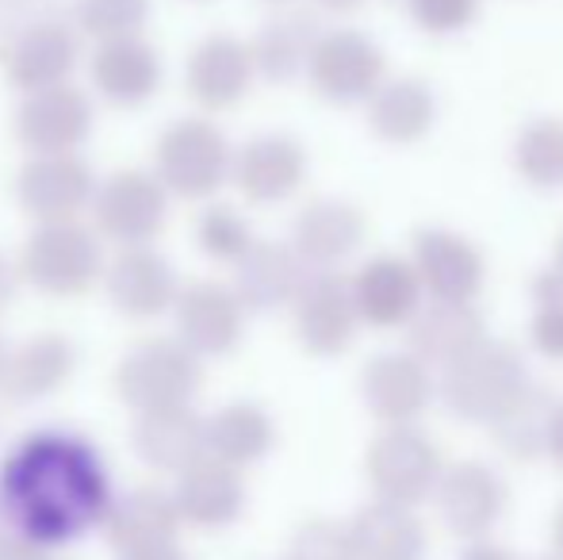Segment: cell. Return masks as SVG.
<instances>
[{"instance_id":"6da1fadb","label":"cell","mask_w":563,"mask_h":560,"mask_svg":"<svg viewBox=\"0 0 563 560\" xmlns=\"http://www.w3.org/2000/svg\"><path fill=\"white\" fill-rule=\"evenodd\" d=\"M0 503L15 534L54 549L104 523L112 484L89 438L35 430L15 441L0 464Z\"/></svg>"},{"instance_id":"7a4b0ae2","label":"cell","mask_w":563,"mask_h":560,"mask_svg":"<svg viewBox=\"0 0 563 560\" xmlns=\"http://www.w3.org/2000/svg\"><path fill=\"white\" fill-rule=\"evenodd\" d=\"M529 369L518 345L479 342L467 358L445 369L441 399L456 419L490 426L529 392Z\"/></svg>"},{"instance_id":"3957f363","label":"cell","mask_w":563,"mask_h":560,"mask_svg":"<svg viewBox=\"0 0 563 560\" xmlns=\"http://www.w3.org/2000/svg\"><path fill=\"white\" fill-rule=\"evenodd\" d=\"M104 246L85 223H38L20 254V281L54 299H77L104 281Z\"/></svg>"},{"instance_id":"277c9868","label":"cell","mask_w":563,"mask_h":560,"mask_svg":"<svg viewBox=\"0 0 563 560\" xmlns=\"http://www.w3.org/2000/svg\"><path fill=\"white\" fill-rule=\"evenodd\" d=\"M203 384V365L177 338H146L115 365V396L134 415L188 407Z\"/></svg>"},{"instance_id":"5b68a950","label":"cell","mask_w":563,"mask_h":560,"mask_svg":"<svg viewBox=\"0 0 563 560\" xmlns=\"http://www.w3.org/2000/svg\"><path fill=\"white\" fill-rule=\"evenodd\" d=\"M234 150L211 120H177L162 131L154 150V177L165 193L208 200L230 180Z\"/></svg>"},{"instance_id":"8992f818","label":"cell","mask_w":563,"mask_h":560,"mask_svg":"<svg viewBox=\"0 0 563 560\" xmlns=\"http://www.w3.org/2000/svg\"><path fill=\"white\" fill-rule=\"evenodd\" d=\"M441 469L445 464H441L438 446L418 426H384V433L372 438L368 457H364V472H368L376 499L410 510L433 495Z\"/></svg>"},{"instance_id":"52a82bcc","label":"cell","mask_w":563,"mask_h":560,"mask_svg":"<svg viewBox=\"0 0 563 560\" xmlns=\"http://www.w3.org/2000/svg\"><path fill=\"white\" fill-rule=\"evenodd\" d=\"M92 219L97 234L108 242H119L123 250L150 246L165 231L169 219V193L162 180L146 169H119L104 185H97L92 196Z\"/></svg>"},{"instance_id":"ba28073f","label":"cell","mask_w":563,"mask_h":560,"mask_svg":"<svg viewBox=\"0 0 563 560\" xmlns=\"http://www.w3.org/2000/svg\"><path fill=\"white\" fill-rule=\"evenodd\" d=\"M77 58H81L77 31L69 23H62L58 15L27 23V28L12 31L0 43V69H4L8 85L20 89L23 97L66 85L69 74L77 69Z\"/></svg>"},{"instance_id":"9c48e42d","label":"cell","mask_w":563,"mask_h":560,"mask_svg":"<svg viewBox=\"0 0 563 560\" xmlns=\"http://www.w3.org/2000/svg\"><path fill=\"white\" fill-rule=\"evenodd\" d=\"M97 196V177L81 154H35L15 173V200L35 223H74Z\"/></svg>"},{"instance_id":"30bf717a","label":"cell","mask_w":563,"mask_h":560,"mask_svg":"<svg viewBox=\"0 0 563 560\" xmlns=\"http://www.w3.org/2000/svg\"><path fill=\"white\" fill-rule=\"evenodd\" d=\"M311 85L330 105H356L368 100L384 85V51L361 31H327L319 35L307 62Z\"/></svg>"},{"instance_id":"8fae6325","label":"cell","mask_w":563,"mask_h":560,"mask_svg":"<svg viewBox=\"0 0 563 560\" xmlns=\"http://www.w3.org/2000/svg\"><path fill=\"white\" fill-rule=\"evenodd\" d=\"M433 503H438V515L452 538L479 541L503 518L506 484L490 464L456 461L449 469H441V480L433 487Z\"/></svg>"},{"instance_id":"7c38bea8","label":"cell","mask_w":563,"mask_h":560,"mask_svg":"<svg viewBox=\"0 0 563 560\" xmlns=\"http://www.w3.org/2000/svg\"><path fill=\"white\" fill-rule=\"evenodd\" d=\"M15 139L35 154H77L92 131V100L77 85H54V89L27 92L15 108Z\"/></svg>"},{"instance_id":"4fadbf2b","label":"cell","mask_w":563,"mask_h":560,"mask_svg":"<svg viewBox=\"0 0 563 560\" xmlns=\"http://www.w3.org/2000/svg\"><path fill=\"white\" fill-rule=\"evenodd\" d=\"M291 307H296V338L307 353L338 358L353 345L361 319H356L353 292H349V281L341 273H307Z\"/></svg>"},{"instance_id":"5bb4252c","label":"cell","mask_w":563,"mask_h":560,"mask_svg":"<svg viewBox=\"0 0 563 560\" xmlns=\"http://www.w3.org/2000/svg\"><path fill=\"white\" fill-rule=\"evenodd\" d=\"M177 342L188 345L196 358H223L242 342L245 307L238 304L234 288L219 281H196L177 292Z\"/></svg>"},{"instance_id":"9a60e30c","label":"cell","mask_w":563,"mask_h":560,"mask_svg":"<svg viewBox=\"0 0 563 560\" xmlns=\"http://www.w3.org/2000/svg\"><path fill=\"white\" fill-rule=\"evenodd\" d=\"M253 77H257V69H253L250 43L234 35H208L203 43H196L185 66L188 97L203 112H227V108L242 105Z\"/></svg>"},{"instance_id":"2e32d148","label":"cell","mask_w":563,"mask_h":560,"mask_svg":"<svg viewBox=\"0 0 563 560\" xmlns=\"http://www.w3.org/2000/svg\"><path fill=\"white\" fill-rule=\"evenodd\" d=\"M104 288L119 315L126 319H157L177 304V273L157 250L131 246L119 250L112 262L104 265Z\"/></svg>"},{"instance_id":"e0dca14e","label":"cell","mask_w":563,"mask_h":560,"mask_svg":"<svg viewBox=\"0 0 563 560\" xmlns=\"http://www.w3.org/2000/svg\"><path fill=\"white\" fill-rule=\"evenodd\" d=\"M361 396L384 426H415L433 399L430 369L415 353H379L364 365Z\"/></svg>"},{"instance_id":"ac0fdd59","label":"cell","mask_w":563,"mask_h":560,"mask_svg":"<svg viewBox=\"0 0 563 560\" xmlns=\"http://www.w3.org/2000/svg\"><path fill=\"white\" fill-rule=\"evenodd\" d=\"M415 273L433 299L472 304L483 288V254L456 231L426 227L415 234Z\"/></svg>"},{"instance_id":"d6986e66","label":"cell","mask_w":563,"mask_h":560,"mask_svg":"<svg viewBox=\"0 0 563 560\" xmlns=\"http://www.w3.org/2000/svg\"><path fill=\"white\" fill-rule=\"evenodd\" d=\"M307 154L291 135L250 139L230 162V180L250 204H280L303 185Z\"/></svg>"},{"instance_id":"ffe728a7","label":"cell","mask_w":563,"mask_h":560,"mask_svg":"<svg viewBox=\"0 0 563 560\" xmlns=\"http://www.w3.org/2000/svg\"><path fill=\"white\" fill-rule=\"evenodd\" d=\"M173 507L180 515V526H196V530H223L238 523L245 510V484L242 472L216 457H200L185 472H177V487H173Z\"/></svg>"},{"instance_id":"44dd1931","label":"cell","mask_w":563,"mask_h":560,"mask_svg":"<svg viewBox=\"0 0 563 560\" xmlns=\"http://www.w3.org/2000/svg\"><path fill=\"white\" fill-rule=\"evenodd\" d=\"M77 369V345L58 330H43L20 342L12 353H4L0 369V392L12 404H35V399L54 396L66 388Z\"/></svg>"},{"instance_id":"7402d4cb","label":"cell","mask_w":563,"mask_h":560,"mask_svg":"<svg viewBox=\"0 0 563 560\" xmlns=\"http://www.w3.org/2000/svg\"><path fill=\"white\" fill-rule=\"evenodd\" d=\"M368 234L361 208L349 200H311L291 223V250L307 270H334Z\"/></svg>"},{"instance_id":"603a6c76","label":"cell","mask_w":563,"mask_h":560,"mask_svg":"<svg viewBox=\"0 0 563 560\" xmlns=\"http://www.w3.org/2000/svg\"><path fill=\"white\" fill-rule=\"evenodd\" d=\"M349 292H353L356 319L372 327H402L422 307V284H418L415 265L395 254L364 262L349 281Z\"/></svg>"},{"instance_id":"cb8c5ba5","label":"cell","mask_w":563,"mask_h":560,"mask_svg":"<svg viewBox=\"0 0 563 560\" xmlns=\"http://www.w3.org/2000/svg\"><path fill=\"white\" fill-rule=\"evenodd\" d=\"M104 538L119 549V557L126 553H146V549H169L177 546L180 515L173 507L169 492L157 487H134L126 495H112L104 510Z\"/></svg>"},{"instance_id":"d4e9b609","label":"cell","mask_w":563,"mask_h":560,"mask_svg":"<svg viewBox=\"0 0 563 560\" xmlns=\"http://www.w3.org/2000/svg\"><path fill=\"white\" fill-rule=\"evenodd\" d=\"M410 353L430 365H456L460 358L475 350L479 342H487V322L472 304H449V299H430L410 315Z\"/></svg>"},{"instance_id":"484cf974","label":"cell","mask_w":563,"mask_h":560,"mask_svg":"<svg viewBox=\"0 0 563 560\" xmlns=\"http://www.w3.org/2000/svg\"><path fill=\"white\" fill-rule=\"evenodd\" d=\"M92 85L115 108H139L162 89V54L142 35L100 43L92 54Z\"/></svg>"},{"instance_id":"4316f807","label":"cell","mask_w":563,"mask_h":560,"mask_svg":"<svg viewBox=\"0 0 563 560\" xmlns=\"http://www.w3.org/2000/svg\"><path fill=\"white\" fill-rule=\"evenodd\" d=\"M307 281V265L284 242H253L242 262H234V296L245 311H276L291 304Z\"/></svg>"},{"instance_id":"83f0119b","label":"cell","mask_w":563,"mask_h":560,"mask_svg":"<svg viewBox=\"0 0 563 560\" xmlns=\"http://www.w3.org/2000/svg\"><path fill=\"white\" fill-rule=\"evenodd\" d=\"M345 526L356 560H426V549H430L422 518L399 503L376 499L356 510Z\"/></svg>"},{"instance_id":"f1b7e54d","label":"cell","mask_w":563,"mask_h":560,"mask_svg":"<svg viewBox=\"0 0 563 560\" xmlns=\"http://www.w3.org/2000/svg\"><path fill=\"white\" fill-rule=\"evenodd\" d=\"M134 453L157 472H185L203 457V419L192 411V404L139 415Z\"/></svg>"},{"instance_id":"f546056e","label":"cell","mask_w":563,"mask_h":560,"mask_svg":"<svg viewBox=\"0 0 563 560\" xmlns=\"http://www.w3.org/2000/svg\"><path fill=\"white\" fill-rule=\"evenodd\" d=\"M276 426L265 407L238 399V404L219 407L211 419H203V457L230 464V469H250L273 449Z\"/></svg>"},{"instance_id":"4dcf8cb0","label":"cell","mask_w":563,"mask_h":560,"mask_svg":"<svg viewBox=\"0 0 563 560\" xmlns=\"http://www.w3.org/2000/svg\"><path fill=\"white\" fill-rule=\"evenodd\" d=\"M433 120H438V100H433L430 85L418 77H395L368 97L372 131L391 146H410V142L426 139Z\"/></svg>"},{"instance_id":"1f68e13d","label":"cell","mask_w":563,"mask_h":560,"mask_svg":"<svg viewBox=\"0 0 563 560\" xmlns=\"http://www.w3.org/2000/svg\"><path fill=\"white\" fill-rule=\"evenodd\" d=\"M319 20L311 12H280L257 31V39L250 43L253 69L265 81H296L311 62V51L319 43Z\"/></svg>"},{"instance_id":"d6a6232c","label":"cell","mask_w":563,"mask_h":560,"mask_svg":"<svg viewBox=\"0 0 563 560\" xmlns=\"http://www.w3.org/2000/svg\"><path fill=\"white\" fill-rule=\"evenodd\" d=\"M560 404L549 388H537L529 384V392L503 415V419L490 422L495 441L503 453H510L514 461H533V457L549 453V433L552 419H556Z\"/></svg>"},{"instance_id":"836d02e7","label":"cell","mask_w":563,"mask_h":560,"mask_svg":"<svg viewBox=\"0 0 563 560\" xmlns=\"http://www.w3.org/2000/svg\"><path fill=\"white\" fill-rule=\"evenodd\" d=\"M514 165L533 188H563V120L544 116L521 128L514 142Z\"/></svg>"},{"instance_id":"e575fe53","label":"cell","mask_w":563,"mask_h":560,"mask_svg":"<svg viewBox=\"0 0 563 560\" xmlns=\"http://www.w3.org/2000/svg\"><path fill=\"white\" fill-rule=\"evenodd\" d=\"M146 15L150 0H77L74 4V23L97 43L139 35Z\"/></svg>"},{"instance_id":"d590c367","label":"cell","mask_w":563,"mask_h":560,"mask_svg":"<svg viewBox=\"0 0 563 560\" xmlns=\"http://www.w3.org/2000/svg\"><path fill=\"white\" fill-rule=\"evenodd\" d=\"M253 227L245 223L242 211L227 208V204H211L200 219H196V246L211 257V262H242L245 250L253 246Z\"/></svg>"},{"instance_id":"8d00e7d4","label":"cell","mask_w":563,"mask_h":560,"mask_svg":"<svg viewBox=\"0 0 563 560\" xmlns=\"http://www.w3.org/2000/svg\"><path fill=\"white\" fill-rule=\"evenodd\" d=\"M529 338H533L541 358L563 361V284L556 281V273H541V277L533 281Z\"/></svg>"},{"instance_id":"74e56055","label":"cell","mask_w":563,"mask_h":560,"mask_svg":"<svg viewBox=\"0 0 563 560\" xmlns=\"http://www.w3.org/2000/svg\"><path fill=\"white\" fill-rule=\"evenodd\" d=\"M288 560H356L349 526L338 523V518H307L291 534Z\"/></svg>"},{"instance_id":"f35d334b","label":"cell","mask_w":563,"mask_h":560,"mask_svg":"<svg viewBox=\"0 0 563 560\" xmlns=\"http://www.w3.org/2000/svg\"><path fill=\"white\" fill-rule=\"evenodd\" d=\"M407 8L430 35H456L479 15V0H407Z\"/></svg>"},{"instance_id":"ab89813d","label":"cell","mask_w":563,"mask_h":560,"mask_svg":"<svg viewBox=\"0 0 563 560\" xmlns=\"http://www.w3.org/2000/svg\"><path fill=\"white\" fill-rule=\"evenodd\" d=\"M0 560H51V549L23 538V534L8 530L4 538H0Z\"/></svg>"},{"instance_id":"60d3db41","label":"cell","mask_w":563,"mask_h":560,"mask_svg":"<svg viewBox=\"0 0 563 560\" xmlns=\"http://www.w3.org/2000/svg\"><path fill=\"white\" fill-rule=\"evenodd\" d=\"M456 560H518V553L490 538H479V541H467V549Z\"/></svg>"},{"instance_id":"b9f144b4","label":"cell","mask_w":563,"mask_h":560,"mask_svg":"<svg viewBox=\"0 0 563 560\" xmlns=\"http://www.w3.org/2000/svg\"><path fill=\"white\" fill-rule=\"evenodd\" d=\"M15 284H20V273H15V265L8 262L4 254H0V315L12 307L15 299Z\"/></svg>"},{"instance_id":"7bdbcfd3","label":"cell","mask_w":563,"mask_h":560,"mask_svg":"<svg viewBox=\"0 0 563 560\" xmlns=\"http://www.w3.org/2000/svg\"><path fill=\"white\" fill-rule=\"evenodd\" d=\"M549 457L563 469V404L556 411V419H552V433H549Z\"/></svg>"},{"instance_id":"ee69618b","label":"cell","mask_w":563,"mask_h":560,"mask_svg":"<svg viewBox=\"0 0 563 560\" xmlns=\"http://www.w3.org/2000/svg\"><path fill=\"white\" fill-rule=\"evenodd\" d=\"M119 560H185V557H180L177 546H169V549H146V553H126Z\"/></svg>"},{"instance_id":"f6af8a7d","label":"cell","mask_w":563,"mask_h":560,"mask_svg":"<svg viewBox=\"0 0 563 560\" xmlns=\"http://www.w3.org/2000/svg\"><path fill=\"white\" fill-rule=\"evenodd\" d=\"M327 12H353V8H361L364 0H319Z\"/></svg>"},{"instance_id":"bcb514c9","label":"cell","mask_w":563,"mask_h":560,"mask_svg":"<svg viewBox=\"0 0 563 560\" xmlns=\"http://www.w3.org/2000/svg\"><path fill=\"white\" fill-rule=\"evenodd\" d=\"M552 541H556V557H563V507L552 518Z\"/></svg>"},{"instance_id":"7dc6e473","label":"cell","mask_w":563,"mask_h":560,"mask_svg":"<svg viewBox=\"0 0 563 560\" xmlns=\"http://www.w3.org/2000/svg\"><path fill=\"white\" fill-rule=\"evenodd\" d=\"M552 273H556V281L563 284V234H560V242H556V265H552Z\"/></svg>"},{"instance_id":"c3c4849f","label":"cell","mask_w":563,"mask_h":560,"mask_svg":"<svg viewBox=\"0 0 563 560\" xmlns=\"http://www.w3.org/2000/svg\"><path fill=\"white\" fill-rule=\"evenodd\" d=\"M12 530V526H8V515H4V503H0V538H4V534Z\"/></svg>"},{"instance_id":"681fc988","label":"cell","mask_w":563,"mask_h":560,"mask_svg":"<svg viewBox=\"0 0 563 560\" xmlns=\"http://www.w3.org/2000/svg\"><path fill=\"white\" fill-rule=\"evenodd\" d=\"M4 353H8V350H4V342H0V369H4Z\"/></svg>"},{"instance_id":"f907efd6","label":"cell","mask_w":563,"mask_h":560,"mask_svg":"<svg viewBox=\"0 0 563 560\" xmlns=\"http://www.w3.org/2000/svg\"><path fill=\"white\" fill-rule=\"evenodd\" d=\"M268 4H284V0H268Z\"/></svg>"},{"instance_id":"816d5d0a","label":"cell","mask_w":563,"mask_h":560,"mask_svg":"<svg viewBox=\"0 0 563 560\" xmlns=\"http://www.w3.org/2000/svg\"><path fill=\"white\" fill-rule=\"evenodd\" d=\"M544 560H563V557H544Z\"/></svg>"}]
</instances>
